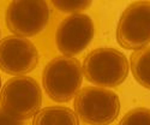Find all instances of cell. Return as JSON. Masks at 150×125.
<instances>
[{
  "instance_id": "1",
  "label": "cell",
  "mask_w": 150,
  "mask_h": 125,
  "mask_svg": "<svg viewBox=\"0 0 150 125\" xmlns=\"http://www.w3.org/2000/svg\"><path fill=\"white\" fill-rule=\"evenodd\" d=\"M42 106L39 83L28 76L10 78L0 93V109L8 118L24 121L34 118Z\"/></svg>"
},
{
  "instance_id": "2",
  "label": "cell",
  "mask_w": 150,
  "mask_h": 125,
  "mask_svg": "<svg viewBox=\"0 0 150 125\" xmlns=\"http://www.w3.org/2000/svg\"><path fill=\"white\" fill-rule=\"evenodd\" d=\"M129 61L115 48H96L86 54L82 71L84 77L98 87H114L125 82L129 75Z\"/></svg>"
},
{
  "instance_id": "3",
  "label": "cell",
  "mask_w": 150,
  "mask_h": 125,
  "mask_svg": "<svg viewBox=\"0 0 150 125\" xmlns=\"http://www.w3.org/2000/svg\"><path fill=\"white\" fill-rule=\"evenodd\" d=\"M83 82L82 65L77 59L59 57L52 59L43 69L45 92L55 102H67L79 92Z\"/></svg>"
},
{
  "instance_id": "4",
  "label": "cell",
  "mask_w": 150,
  "mask_h": 125,
  "mask_svg": "<svg viewBox=\"0 0 150 125\" xmlns=\"http://www.w3.org/2000/svg\"><path fill=\"white\" fill-rule=\"evenodd\" d=\"M76 114L89 125H109L120 113L119 96L100 87H84L74 96Z\"/></svg>"
},
{
  "instance_id": "5",
  "label": "cell",
  "mask_w": 150,
  "mask_h": 125,
  "mask_svg": "<svg viewBox=\"0 0 150 125\" xmlns=\"http://www.w3.org/2000/svg\"><path fill=\"white\" fill-rule=\"evenodd\" d=\"M49 6L41 0L12 1L6 9L7 29L18 37H33L42 33L49 22Z\"/></svg>"
},
{
  "instance_id": "6",
  "label": "cell",
  "mask_w": 150,
  "mask_h": 125,
  "mask_svg": "<svg viewBox=\"0 0 150 125\" xmlns=\"http://www.w3.org/2000/svg\"><path fill=\"white\" fill-rule=\"evenodd\" d=\"M117 41L129 51L150 43V1H136L125 9L117 27Z\"/></svg>"
},
{
  "instance_id": "7",
  "label": "cell",
  "mask_w": 150,
  "mask_h": 125,
  "mask_svg": "<svg viewBox=\"0 0 150 125\" xmlns=\"http://www.w3.org/2000/svg\"><path fill=\"white\" fill-rule=\"evenodd\" d=\"M94 37V23L88 15L74 13L61 21L55 31V45L66 58L81 54Z\"/></svg>"
},
{
  "instance_id": "8",
  "label": "cell",
  "mask_w": 150,
  "mask_h": 125,
  "mask_svg": "<svg viewBox=\"0 0 150 125\" xmlns=\"http://www.w3.org/2000/svg\"><path fill=\"white\" fill-rule=\"evenodd\" d=\"M40 55L28 39L6 36L0 41V70L7 75L23 76L36 69Z\"/></svg>"
},
{
  "instance_id": "9",
  "label": "cell",
  "mask_w": 150,
  "mask_h": 125,
  "mask_svg": "<svg viewBox=\"0 0 150 125\" xmlns=\"http://www.w3.org/2000/svg\"><path fill=\"white\" fill-rule=\"evenodd\" d=\"M33 125H79V118L69 107L48 106L37 112Z\"/></svg>"
},
{
  "instance_id": "10",
  "label": "cell",
  "mask_w": 150,
  "mask_h": 125,
  "mask_svg": "<svg viewBox=\"0 0 150 125\" xmlns=\"http://www.w3.org/2000/svg\"><path fill=\"white\" fill-rule=\"evenodd\" d=\"M130 66L134 80L144 88L150 89V46L131 54Z\"/></svg>"
},
{
  "instance_id": "11",
  "label": "cell",
  "mask_w": 150,
  "mask_h": 125,
  "mask_svg": "<svg viewBox=\"0 0 150 125\" xmlns=\"http://www.w3.org/2000/svg\"><path fill=\"white\" fill-rule=\"evenodd\" d=\"M119 125H150V109L144 107L131 109L122 117Z\"/></svg>"
},
{
  "instance_id": "12",
  "label": "cell",
  "mask_w": 150,
  "mask_h": 125,
  "mask_svg": "<svg viewBox=\"0 0 150 125\" xmlns=\"http://www.w3.org/2000/svg\"><path fill=\"white\" fill-rule=\"evenodd\" d=\"M55 9H58L61 12L65 13H79L81 11H84L86 9H89L91 5V1H52Z\"/></svg>"
},
{
  "instance_id": "13",
  "label": "cell",
  "mask_w": 150,
  "mask_h": 125,
  "mask_svg": "<svg viewBox=\"0 0 150 125\" xmlns=\"http://www.w3.org/2000/svg\"><path fill=\"white\" fill-rule=\"evenodd\" d=\"M1 112H3V111H1ZM1 125H22V123L8 118L7 116L4 114V112H3V116H1Z\"/></svg>"
},
{
  "instance_id": "14",
  "label": "cell",
  "mask_w": 150,
  "mask_h": 125,
  "mask_svg": "<svg viewBox=\"0 0 150 125\" xmlns=\"http://www.w3.org/2000/svg\"><path fill=\"white\" fill-rule=\"evenodd\" d=\"M1 116H3V112L0 109V125H1Z\"/></svg>"
},
{
  "instance_id": "15",
  "label": "cell",
  "mask_w": 150,
  "mask_h": 125,
  "mask_svg": "<svg viewBox=\"0 0 150 125\" xmlns=\"http://www.w3.org/2000/svg\"><path fill=\"white\" fill-rule=\"evenodd\" d=\"M0 84H1V77H0Z\"/></svg>"
}]
</instances>
